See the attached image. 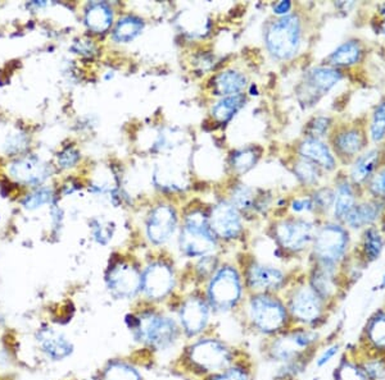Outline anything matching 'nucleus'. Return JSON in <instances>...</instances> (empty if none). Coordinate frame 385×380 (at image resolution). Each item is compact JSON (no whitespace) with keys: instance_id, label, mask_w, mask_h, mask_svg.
I'll return each mask as SVG.
<instances>
[{"instance_id":"nucleus-43","label":"nucleus","mask_w":385,"mask_h":380,"mask_svg":"<svg viewBox=\"0 0 385 380\" xmlns=\"http://www.w3.org/2000/svg\"><path fill=\"white\" fill-rule=\"evenodd\" d=\"M27 146V139L21 134V133H16L12 134L7 141V151L16 154V152H21Z\"/></svg>"},{"instance_id":"nucleus-12","label":"nucleus","mask_w":385,"mask_h":380,"mask_svg":"<svg viewBox=\"0 0 385 380\" xmlns=\"http://www.w3.org/2000/svg\"><path fill=\"white\" fill-rule=\"evenodd\" d=\"M357 348L365 352L385 354V308L368 315L361 329Z\"/></svg>"},{"instance_id":"nucleus-36","label":"nucleus","mask_w":385,"mask_h":380,"mask_svg":"<svg viewBox=\"0 0 385 380\" xmlns=\"http://www.w3.org/2000/svg\"><path fill=\"white\" fill-rule=\"evenodd\" d=\"M103 380H142V377L127 363H112L103 374Z\"/></svg>"},{"instance_id":"nucleus-29","label":"nucleus","mask_w":385,"mask_h":380,"mask_svg":"<svg viewBox=\"0 0 385 380\" xmlns=\"http://www.w3.org/2000/svg\"><path fill=\"white\" fill-rule=\"evenodd\" d=\"M144 23L140 18L126 16L117 22L113 31V39L118 43H129L143 31Z\"/></svg>"},{"instance_id":"nucleus-47","label":"nucleus","mask_w":385,"mask_h":380,"mask_svg":"<svg viewBox=\"0 0 385 380\" xmlns=\"http://www.w3.org/2000/svg\"><path fill=\"white\" fill-rule=\"evenodd\" d=\"M332 203V191L329 190H321L319 191L314 197V203H319L321 208H328Z\"/></svg>"},{"instance_id":"nucleus-11","label":"nucleus","mask_w":385,"mask_h":380,"mask_svg":"<svg viewBox=\"0 0 385 380\" xmlns=\"http://www.w3.org/2000/svg\"><path fill=\"white\" fill-rule=\"evenodd\" d=\"M275 236L283 248L290 251H301L314 241V226L301 219L281 221L276 226Z\"/></svg>"},{"instance_id":"nucleus-40","label":"nucleus","mask_w":385,"mask_h":380,"mask_svg":"<svg viewBox=\"0 0 385 380\" xmlns=\"http://www.w3.org/2000/svg\"><path fill=\"white\" fill-rule=\"evenodd\" d=\"M52 191L49 188H40L34 194H28L24 200V206L27 209H36L44 203H50Z\"/></svg>"},{"instance_id":"nucleus-31","label":"nucleus","mask_w":385,"mask_h":380,"mask_svg":"<svg viewBox=\"0 0 385 380\" xmlns=\"http://www.w3.org/2000/svg\"><path fill=\"white\" fill-rule=\"evenodd\" d=\"M355 208V194L348 183H341L337 190L335 200H334V209L335 217L339 219L347 218L350 210Z\"/></svg>"},{"instance_id":"nucleus-6","label":"nucleus","mask_w":385,"mask_h":380,"mask_svg":"<svg viewBox=\"0 0 385 380\" xmlns=\"http://www.w3.org/2000/svg\"><path fill=\"white\" fill-rule=\"evenodd\" d=\"M328 303L321 300L310 286L294 290L287 303L290 320L301 327L314 328L323 320Z\"/></svg>"},{"instance_id":"nucleus-35","label":"nucleus","mask_w":385,"mask_h":380,"mask_svg":"<svg viewBox=\"0 0 385 380\" xmlns=\"http://www.w3.org/2000/svg\"><path fill=\"white\" fill-rule=\"evenodd\" d=\"M259 158H260V152L256 148H245L234 152L232 157V164L238 173H245L254 167Z\"/></svg>"},{"instance_id":"nucleus-13","label":"nucleus","mask_w":385,"mask_h":380,"mask_svg":"<svg viewBox=\"0 0 385 380\" xmlns=\"http://www.w3.org/2000/svg\"><path fill=\"white\" fill-rule=\"evenodd\" d=\"M175 284L171 268L163 263H154L142 275V290L151 300H161L170 293Z\"/></svg>"},{"instance_id":"nucleus-8","label":"nucleus","mask_w":385,"mask_h":380,"mask_svg":"<svg viewBox=\"0 0 385 380\" xmlns=\"http://www.w3.org/2000/svg\"><path fill=\"white\" fill-rule=\"evenodd\" d=\"M242 296V282L238 272L232 266L221 268L212 278L208 297L217 310L226 311L234 308Z\"/></svg>"},{"instance_id":"nucleus-30","label":"nucleus","mask_w":385,"mask_h":380,"mask_svg":"<svg viewBox=\"0 0 385 380\" xmlns=\"http://www.w3.org/2000/svg\"><path fill=\"white\" fill-rule=\"evenodd\" d=\"M384 239L382 233L377 228H368L365 232L364 242H362V251L364 257L368 263L377 261L384 250Z\"/></svg>"},{"instance_id":"nucleus-48","label":"nucleus","mask_w":385,"mask_h":380,"mask_svg":"<svg viewBox=\"0 0 385 380\" xmlns=\"http://www.w3.org/2000/svg\"><path fill=\"white\" fill-rule=\"evenodd\" d=\"M312 206H314V203H312L311 200H296V201L293 203V209H294L296 212L310 210V209H312Z\"/></svg>"},{"instance_id":"nucleus-45","label":"nucleus","mask_w":385,"mask_h":380,"mask_svg":"<svg viewBox=\"0 0 385 380\" xmlns=\"http://www.w3.org/2000/svg\"><path fill=\"white\" fill-rule=\"evenodd\" d=\"M211 380H248V375L247 372H243L242 369L233 368V369H227L223 374H218Z\"/></svg>"},{"instance_id":"nucleus-14","label":"nucleus","mask_w":385,"mask_h":380,"mask_svg":"<svg viewBox=\"0 0 385 380\" xmlns=\"http://www.w3.org/2000/svg\"><path fill=\"white\" fill-rule=\"evenodd\" d=\"M208 221L214 234L221 239H234L242 230L241 215L233 203H220L216 205Z\"/></svg>"},{"instance_id":"nucleus-24","label":"nucleus","mask_w":385,"mask_h":380,"mask_svg":"<svg viewBox=\"0 0 385 380\" xmlns=\"http://www.w3.org/2000/svg\"><path fill=\"white\" fill-rule=\"evenodd\" d=\"M341 72L330 67H319L308 73L307 83L314 91L320 94L328 92L341 81Z\"/></svg>"},{"instance_id":"nucleus-41","label":"nucleus","mask_w":385,"mask_h":380,"mask_svg":"<svg viewBox=\"0 0 385 380\" xmlns=\"http://www.w3.org/2000/svg\"><path fill=\"white\" fill-rule=\"evenodd\" d=\"M232 197H233V205L235 208L248 209L253 203V194H252L251 188L243 186V185L234 190Z\"/></svg>"},{"instance_id":"nucleus-44","label":"nucleus","mask_w":385,"mask_h":380,"mask_svg":"<svg viewBox=\"0 0 385 380\" xmlns=\"http://www.w3.org/2000/svg\"><path fill=\"white\" fill-rule=\"evenodd\" d=\"M329 119L328 118H316L310 126H308V132L312 136V139H317V136H323L325 131L329 127Z\"/></svg>"},{"instance_id":"nucleus-3","label":"nucleus","mask_w":385,"mask_h":380,"mask_svg":"<svg viewBox=\"0 0 385 380\" xmlns=\"http://www.w3.org/2000/svg\"><path fill=\"white\" fill-rule=\"evenodd\" d=\"M216 246L215 234L203 212H193L185 219L180 234V248L188 257H205Z\"/></svg>"},{"instance_id":"nucleus-20","label":"nucleus","mask_w":385,"mask_h":380,"mask_svg":"<svg viewBox=\"0 0 385 380\" xmlns=\"http://www.w3.org/2000/svg\"><path fill=\"white\" fill-rule=\"evenodd\" d=\"M37 342L43 352L54 361L66 359L72 354L73 350L71 342L62 333H58L50 328L41 329L37 333Z\"/></svg>"},{"instance_id":"nucleus-19","label":"nucleus","mask_w":385,"mask_h":380,"mask_svg":"<svg viewBox=\"0 0 385 380\" xmlns=\"http://www.w3.org/2000/svg\"><path fill=\"white\" fill-rule=\"evenodd\" d=\"M10 174L22 183L40 185L48 177V167L35 157H26L12 164Z\"/></svg>"},{"instance_id":"nucleus-26","label":"nucleus","mask_w":385,"mask_h":380,"mask_svg":"<svg viewBox=\"0 0 385 380\" xmlns=\"http://www.w3.org/2000/svg\"><path fill=\"white\" fill-rule=\"evenodd\" d=\"M334 380H370L352 352L343 354L334 369Z\"/></svg>"},{"instance_id":"nucleus-34","label":"nucleus","mask_w":385,"mask_h":380,"mask_svg":"<svg viewBox=\"0 0 385 380\" xmlns=\"http://www.w3.org/2000/svg\"><path fill=\"white\" fill-rule=\"evenodd\" d=\"M362 136L356 130H350L346 132L341 133L335 139V145L339 149L341 154L344 155H355L362 149Z\"/></svg>"},{"instance_id":"nucleus-49","label":"nucleus","mask_w":385,"mask_h":380,"mask_svg":"<svg viewBox=\"0 0 385 380\" xmlns=\"http://www.w3.org/2000/svg\"><path fill=\"white\" fill-rule=\"evenodd\" d=\"M290 8H292V3L290 1H280L274 7V12L276 14H285Z\"/></svg>"},{"instance_id":"nucleus-51","label":"nucleus","mask_w":385,"mask_h":380,"mask_svg":"<svg viewBox=\"0 0 385 380\" xmlns=\"http://www.w3.org/2000/svg\"><path fill=\"white\" fill-rule=\"evenodd\" d=\"M384 32H385V23H384Z\"/></svg>"},{"instance_id":"nucleus-15","label":"nucleus","mask_w":385,"mask_h":380,"mask_svg":"<svg viewBox=\"0 0 385 380\" xmlns=\"http://www.w3.org/2000/svg\"><path fill=\"white\" fill-rule=\"evenodd\" d=\"M178 224L176 212L173 208L169 205H160L153 209L148 223H147V232L148 237L156 245H162L170 239L173 234Z\"/></svg>"},{"instance_id":"nucleus-23","label":"nucleus","mask_w":385,"mask_h":380,"mask_svg":"<svg viewBox=\"0 0 385 380\" xmlns=\"http://www.w3.org/2000/svg\"><path fill=\"white\" fill-rule=\"evenodd\" d=\"M247 85V80L242 73L236 71H225L217 74L214 80L215 95L232 97L241 94Z\"/></svg>"},{"instance_id":"nucleus-1","label":"nucleus","mask_w":385,"mask_h":380,"mask_svg":"<svg viewBox=\"0 0 385 380\" xmlns=\"http://www.w3.org/2000/svg\"><path fill=\"white\" fill-rule=\"evenodd\" d=\"M250 315L254 327L266 334L283 333L292 321L287 305L270 293H257L252 297Z\"/></svg>"},{"instance_id":"nucleus-18","label":"nucleus","mask_w":385,"mask_h":380,"mask_svg":"<svg viewBox=\"0 0 385 380\" xmlns=\"http://www.w3.org/2000/svg\"><path fill=\"white\" fill-rule=\"evenodd\" d=\"M308 286L321 300L329 303L330 301L337 299L339 291L337 282V268L317 264Z\"/></svg>"},{"instance_id":"nucleus-32","label":"nucleus","mask_w":385,"mask_h":380,"mask_svg":"<svg viewBox=\"0 0 385 380\" xmlns=\"http://www.w3.org/2000/svg\"><path fill=\"white\" fill-rule=\"evenodd\" d=\"M377 161H379V152L377 150L368 151L365 155H362L355 163V167L352 169L353 179L356 182H364L375 170Z\"/></svg>"},{"instance_id":"nucleus-37","label":"nucleus","mask_w":385,"mask_h":380,"mask_svg":"<svg viewBox=\"0 0 385 380\" xmlns=\"http://www.w3.org/2000/svg\"><path fill=\"white\" fill-rule=\"evenodd\" d=\"M294 170L298 178L307 185H312L319 178V170L316 168V166L308 160L301 159L297 161Z\"/></svg>"},{"instance_id":"nucleus-7","label":"nucleus","mask_w":385,"mask_h":380,"mask_svg":"<svg viewBox=\"0 0 385 380\" xmlns=\"http://www.w3.org/2000/svg\"><path fill=\"white\" fill-rule=\"evenodd\" d=\"M348 233L339 226L326 224L314 234V254L317 264L335 266L341 263L347 254Z\"/></svg>"},{"instance_id":"nucleus-2","label":"nucleus","mask_w":385,"mask_h":380,"mask_svg":"<svg viewBox=\"0 0 385 380\" xmlns=\"http://www.w3.org/2000/svg\"><path fill=\"white\" fill-rule=\"evenodd\" d=\"M320 336L312 328L299 327L293 329L272 341L270 348L271 357L279 363H298L307 351L314 348Z\"/></svg>"},{"instance_id":"nucleus-39","label":"nucleus","mask_w":385,"mask_h":380,"mask_svg":"<svg viewBox=\"0 0 385 380\" xmlns=\"http://www.w3.org/2000/svg\"><path fill=\"white\" fill-rule=\"evenodd\" d=\"M341 352V345L339 342H334L332 345L326 346L323 351L319 354V356L314 359V365L319 369H323L325 366H328L329 363H332L337 357H339Z\"/></svg>"},{"instance_id":"nucleus-46","label":"nucleus","mask_w":385,"mask_h":380,"mask_svg":"<svg viewBox=\"0 0 385 380\" xmlns=\"http://www.w3.org/2000/svg\"><path fill=\"white\" fill-rule=\"evenodd\" d=\"M371 191L377 196H385V169H383L371 183Z\"/></svg>"},{"instance_id":"nucleus-42","label":"nucleus","mask_w":385,"mask_h":380,"mask_svg":"<svg viewBox=\"0 0 385 380\" xmlns=\"http://www.w3.org/2000/svg\"><path fill=\"white\" fill-rule=\"evenodd\" d=\"M80 159V154L79 151L73 148H66L62 152L58 154V163L61 164L63 168H70L73 167Z\"/></svg>"},{"instance_id":"nucleus-21","label":"nucleus","mask_w":385,"mask_h":380,"mask_svg":"<svg viewBox=\"0 0 385 380\" xmlns=\"http://www.w3.org/2000/svg\"><path fill=\"white\" fill-rule=\"evenodd\" d=\"M301 155L306 160L314 163V166H320L325 169H334L335 167V160L332 158V152L328 149V146L323 142L317 139H307L302 142L301 148Z\"/></svg>"},{"instance_id":"nucleus-25","label":"nucleus","mask_w":385,"mask_h":380,"mask_svg":"<svg viewBox=\"0 0 385 380\" xmlns=\"http://www.w3.org/2000/svg\"><path fill=\"white\" fill-rule=\"evenodd\" d=\"M356 356L364 372L370 380H385V354H371L356 348Z\"/></svg>"},{"instance_id":"nucleus-27","label":"nucleus","mask_w":385,"mask_h":380,"mask_svg":"<svg viewBox=\"0 0 385 380\" xmlns=\"http://www.w3.org/2000/svg\"><path fill=\"white\" fill-rule=\"evenodd\" d=\"M244 104H245V97L243 94L226 97L214 106L212 115L215 117L216 121L226 123L242 109Z\"/></svg>"},{"instance_id":"nucleus-22","label":"nucleus","mask_w":385,"mask_h":380,"mask_svg":"<svg viewBox=\"0 0 385 380\" xmlns=\"http://www.w3.org/2000/svg\"><path fill=\"white\" fill-rule=\"evenodd\" d=\"M112 9L107 3L97 1L90 3L89 7L85 12V23L90 31L102 34L106 32L112 25Z\"/></svg>"},{"instance_id":"nucleus-33","label":"nucleus","mask_w":385,"mask_h":380,"mask_svg":"<svg viewBox=\"0 0 385 380\" xmlns=\"http://www.w3.org/2000/svg\"><path fill=\"white\" fill-rule=\"evenodd\" d=\"M361 48L356 41H348L341 44L330 55V62L335 66H350L359 61Z\"/></svg>"},{"instance_id":"nucleus-38","label":"nucleus","mask_w":385,"mask_h":380,"mask_svg":"<svg viewBox=\"0 0 385 380\" xmlns=\"http://www.w3.org/2000/svg\"><path fill=\"white\" fill-rule=\"evenodd\" d=\"M371 136L375 141H380L385 137V101L377 106L373 122H371Z\"/></svg>"},{"instance_id":"nucleus-17","label":"nucleus","mask_w":385,"mask_h":380,"mask_svg":"<svg viewBox=\"0 0 385 380\" xmlns=\"http://www.w3.org/2000/svg\"><path fill=\"white\" fill-rule=\"evenodd\" d=\"M208 318L209 312L206 302L197 297H191L185 301L180 311L181 324L189 336H196L200 333L206 328Z\"/></svg>"},{"instance_id":"nucleus-10","label":"nucleus","mask_w":385,"mask_h":380,"mask_svg":"<svg viewBox=\"0 0 385 380\" xmlns=\"http://www.w3.org/2000/svg\"><path fill=\"white\" fill-rule=\"evenodd\" d=\"M107 287L117 299H131L142 290V275L127 263H118L109 269Z\"/></svg>"},{"instance_id":"nucleus-28","label":"nucleus","mask_w":385,"mask_h":380,"mask_svg":"<svg viewBox=\"0 0 385 380\" xmlns=\"http://www.w3.org/2000/svg\"><path fill=\"white\" fill-rule=\"evenodd\" d=\"M379 212H380V208L377 203H362L359 206H355L350 210V214L346 218V221L352 228H361V227L368 226L375 221Z\"/></svg>"},{"instance_id":"nucleus-5","label":"nucleus","mask_w":385,"mask_h":380,"mask_svg":"<svg viewBox=\"0 0 385 380\" xmlns=\"http://www.w3.org/2000/svg\"><path fill=\"white\" fill-rule=\"evenodd\" d=\"M135 319L131 329L138 339L156 348H166L178 337V327L172 319L154 312H147Z\"/></svg>"},{"instance_id":"nucleus-4","label":"nucleus","mask_w":385,"mask_h":380,"mask_svg":"<svg viewBox=\"0 0 385 380\" xmlns=\"http://www.w3.org/2000/svg\"><path fill=\"white\" fill-rule=\"evenodd\" d=\"M301 41V23L297 16H284L272 22L266 31V45L278 59H289L297 53Z\"/></svg>"},{"instance_id":"nucleus-16","label":"nucleus","mask_w":385,"mask_h":380,"mask_svg":"<svg viewBox=\"0 0 385 380\" xmlns=\"http://www.w3.org/2000/svg\"><path fill=\"white\" fill-rule=\"evenodd\" d=\"M285 282V274L274 266L253 264L248 270V284L259 293L278 291Z\"/></svg>"},{"instance_id":"nucleus-50","label":"nucleus","mask_w":385,"mask_h":380,"mask_svg":"<svg viewBox=\"0 0 385 380\" xmlns=\"http://www.w3.org/2000/svg\"><path fill=\"white\" fill-rule=\"evenodd\" d=\"M377 288L379 291H384L385 290V270L383 275H382V278H380V282L377 284Z\"/></svg>"},{"instance_id":"nucleus-9","label":"nucleus","mask_w":385,"mask_h":380,"mask_svg":"<svg viewBox=\"0 0 385 380\" xmlns=\"http://www.w3.org/2000/svg\"><path fill=\"white\" fill-rule=\"evenodd\" d=\"M190 361L206 372H217L230 363V352L216 339H202L190 348Z\"/></svg>"}]
</instances>
